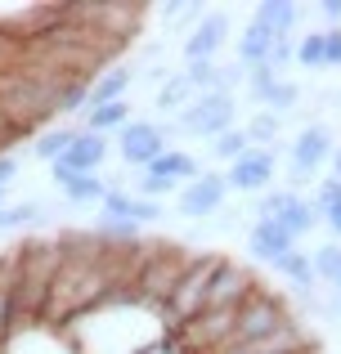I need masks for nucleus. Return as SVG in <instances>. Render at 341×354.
Wrapping results in <instances>:
<instances>
[{
    "instance_id": "obj_14",
    "label": "nucleus",
    "mask_w": 341,
    "mask_h": 354,
    "mask_svg": "<svg viewBox=\"0 0 341 354\" xmlns=\"http://www.w3.org/2000/svg\"><path fill=\"white\" fill-rule=\"evenodd\" d=\"M274 41H279V36H274V32H270L265 23H256V18H247V23H243V32L234 36L238 68H256V63H265V59H270V50H274Z\"/></svg>"
},
{
    "instance_id": "obj_12",
    "label": "nucleus",
    "mask_w": 341,
    "mask_h": 354,
    "mask_svg": "<svg viewBox=\"0 0 341 354\" xmlns=\"http://www.w3.org/2000/svg\"><path fill=\"white\" fill-rule=\"evenodd\" d=\"M225 45H229V9H207V14L189 27V36H184V63L216 59Z\"/></svg>"
},
{
    "instance_id": "obj_30",
    "label": "nucleus",
    "mask_w": 341,
    "mask_h": 354,
    "mask_svg": "<svg viewBox=\"0 0 341 354\" xmlns=\"http://www.w3.org/2000/svg\"><path fill=\"white\" fill-rule=\"evenodd\" d=\"M162 216H167V207H162V202H153V198H135V216H131V220H135L140 229H144V225H158Z\"/></svg>"
},
{
    "instance_id": "obj_1",
    "label": "nucleus",
    "mask_w": 341,
    "mask_h": 354,
    "mask_svg": "<svg viewBox=\"0 0 341 354\" xmlns=\"http://www.w3.org/2000/svg\"><path fill=\"white\" fill-rule=\"evenodd\" d=\"M198 251H180L175 242H144V256H140V269H135V296L140 305H149L153 314L171 301L175 283L184 278V269L193 265Z\"/></svg>"
},
{
    "instance_id": "obj_22",
    "label": "nucleus",
    "mask_w": 341,
    "mask_h": 354,
    "mask_svg": "<svg viewBox=\"0 0 341 354\" xmlns=\"http://www.w3.org/2000/svg\"><path fill=\"white\" fill-rule=\"evenodd\" d=\"M279 225H283L292 238L301 242V238H310V234H315V225H324V220H319V207H315V202H310L306 193H297V198H292L288 207H283Z\"/></svg>"
},
{
    "instance_id": "obj_2",
    "label": "nucleus",
    "mask_w": 341,
    "mask_h": 354,
    "mask_svg": "<svg viewBox=\"0 0 341 354\" xmlns=\"http://www.w3.org/2000/svg\"><path fill=\"white\" fill-rule=\"evenodd\" d=\"M220 260H225L220 251H198V256H193V265L184 269V278L175 283L171 301L158 310V319H162V332L180 328V323L198 319V314L207 310V292H211V278H216Z\"/></svg>"
},
{
    "instance_id": "obj_6",
    "label": "nucleus",
    "mask_w": 341,
    "mask_h": 354,
    "mask_svg": "<svg viewBox=\"0 0 341 354\" xmlns=\"http://www.w3.org/2000/svg\"><path fill=\"white\" fill-rule=\"evenodd\" d=\"M225 207H229L225 171H202L175 193V216H184V220H216Z\"/></svg>"
},
{
    "instance_id": "obj_8",
    "label": "nucleus",
    "mask_w": 341,
    "mask_h": 354,
    "mask_svg": "<svg viewBox=\"0 0 341 354\" xmlns=\"http://www.w3.org/2000/svg\"><path fill=\"white\" fill-rule=\"evenodd\" d=\"M225 180H229V193H270L274 180H279V157L270 148H247L238 162L225 166Z\"/></svg>"
},
{
    "instance_id": "obj_35",
    "label": "nucleus",
    "mask_w": 341,
    "mask_h": 354,
    "mask_svg": "<svg viewBox=\"0 0 341 354\" xmlns=\"http://www.w3.org/2000/svg\"><path fill=\"white\" fill-rule=\"evenodd\" d=\"M0 234H9V202L0 207Z\"/></svg>"
},
{
    "instance_id": "obj_19",
    "label": "nucleus",
    "mask_w": 341,
    "mask_h": 354,
    "mask_svg": "<svg viewBox=\"0 0 341 354\" xmlns=\"http://www.w3.org/2000/svg\"><path fill=\"white\" fill-rule=\"evenodd\" d=\"M274 269H279V278H283V283L292 287V292H301L306 301L315 296L319 278H315V265H310V251H301V247H297V251H288V256H283V260H279Z\"/></svg>"
},
{
    "instance_id": "obj_10",
    "label": "nucleus",
    "mask_w": 341,
    "mask_h": 354,
    "mask_svg": "<svg viewBox=\"0 0 341 354\" xmlns=\"http://www.w3.org/2000/svg\"><path fill=\"white\" fill-rule=\"evenodd\" d=\"M333 148H337L333 130H328L324 121H310V126H301L297 135L288 139V166H297V171H310V175H319L328 162H333Z\"/></svg>"
},
{
    "instance_id": "obj_29",
    "label": "nucleus",
    "mask_w": 341,
    "mask_h": 354,
    "mask_svg": "<svg viewBox=\"0 0 341 354\" xmlns=\"http://www.w3.org/2000/svg\"><path fill=\"white\" fill-rule=\"evenodd\" d=\"M50 220V207H45L41 198H27V202H9V234H18V229H36Z\"/></svg>"
},
{
    "instance_id": "obj_20",
    "label": "nucleus",
    "mask_w": 341,
    "mask_h": 354,
    "mask_svg": "<svg viewBox=\"0 0 341 354\" xmlns=\"http://www.w3.org/2000/svg\"><path fill=\"white\" fill-rule=\"evenodd\" d=\"M193 99H198V90L184 81V72H171V77L158 86V95H153V108H158L162 117H171V121H175V117L184 113V108L193 104Z\"/></svg>"
},
{
    "instance_id": "obj_18",
    "label": "nucleus",
    "mask_w": 341,
    "mask_h": 354,
    "mask_svg": "<svg viewBox=\"0 0 341 354\" xmlns=\"http://www.w3.org/2000/svg\"><path fill=\"white\" fill-rule=\"evenodd\" d=\"M301 14H306V9H301L297 0H261V5L252 9V18H256V23H265L274 36H297Z\"/></svg>"
},
{
    "instance_id": "obj_16",
    "label": "nucleus",
    "mask_w": 341,
    "mask_h": 354,
    "mask_svg": "<svg viewBox=\"0 0 341 354\" xmlns=\"http://www.w3.org/2000/svg\"><path fill=\"white\" fill-rule=\"evenodd\" d=\"M131 99H117V104H95L81 113V130H90V135H117V130L131 126Z\"/></svg>"
},
{
    "instance_id": "obj_9",
    "label": "nucleus",
    "mask_w": 341,
    "mask_h": 354,
    "mask_svg": "<svg viewBox=\"0 0 341 354\" xmlns=\"http://www.w3.org/2000/svg\"><path fill=\"white\" fill-rule=\"evenodd\" d=\"M261 287V278L252 274L247 265H238V260H220V269H216V278H211V292H207V310H229V314H238L243 310V301Z\"/></svg>"
},
{
    "instance_id": "obj_28",
    "label": "nucleus",
    "mask_w": 341,
    "mask_h": 354,
    "mask_svg": "<svg viewBox=\"0 0 341 354\" xmlns=\"http://www.w3.org/2000/svg\"><path fill=\"white\" fill-rule=\"evenodd\" d=\"M247 148H252L247 130H243V126H234V130H225V135H216V139H211V144H207V153L216 157V162H225V166H229V162H238V157H243Z\"/></svg>"
},
{
    "instance_id": "obj_21",
    "label": "nucleus",
    "mask_w": 341,
    "mask_h": 354,
    "mask_svg": "<svg viewBox=\"0 0 341 354\" xmlns=\"http://www.w3.org/2000/svg\"><path fill=\"white\" fill-rule=\"evenodd\" d=\"M310 202L319 207V220L328 225V234L341 242V184L333 180V175H319V184H315V193H310Z\"/></svg>"
},
{
    "instance_id": "obj_24",
    "label": "nucleus",
    "mask_w": 341,
    "mask_h": 354,
    "mask_svg": "<svg viewBox=\"0 0 341 354\" xmlns=\"http://www.w3.org/2000/svg\"><path fill=\"white\" fill-rule=\"evenodd\" d=\"M297 104H301V86H297L292 77H279V81H274V86L261 95V104H256V108H265V113H274V117L288 121L292 113H297Z\"/></svg>"
},
{
    "instance_id": "obj_27",
    "label": "nucleus",
    "mask_w": 341,
    "mask_h": 354,
    "mask_svg": "<svg viewBox=\"0 0 341 354\" xmlns=\"http://www.w3.org/2000/svg\"><path fill=\"white\" fill-rule=\"evenodd\" d=\"M108 189H113V184L99 180V175H77V180H72L68 189H59V193H63V202H72V207H99V202L108 198Z\"/></svg>"
},
{
    "instance_id": "obj_15",
    "label": "nucleus",
    "mask_w": 341,
    "mask_h": 354,
    "mask_svg": "<svg viewBox=\"0 0 341 354\" xmlns=\"http://www.w3.org/2000/svg\"><path fill=\"white\" fill-rule=\"evenodd\" d=\"M108 153H113L108 135H90V130H81V135L72 139V148L63 153V162H68V166H77L81 175H95L99 166L108 162Z\"/></svg>"
},
{
    "instance_id": "obj_13",
    "label": "nucleus",
    "mask_w": 341,
    "mask_h": 354,
    "mask_svg": "<svg viewBox=\"0 0 341 354\" xmlns=\"http://www.w3.org/2000/svg\"><path fill=\"white\" fill-rule=\"evenodd\" d=\"M247 251H252V260L279 265L288 251H297V238H292L279 220H252V229H247Z\"/></svg>"
},
{
    "instance_id": "obj_23",
    "label": "nucleus",
    "mask_w": 341,
    "mask_h": 354,
    "mask_svg": "<svg viewBox=\"0 0 341 354\" xmlns=\"http://www.w3.org/2000/svg\"><path fill=\"white\" fill-rule=\"evenodd\" d=\"M77 135H81V126H45L41 135L32 139V157H41L45 166L59 162V157L72 148V139H77Z\"/></svg>"
},
{
    "instance_id": "obj_25",
    "label": "nucleus",
    "mask_w": 341,
    "mask_h": 354,
    "mask_svg": "<svg viewBox=\"0 0 341 354\" xmlns=\"http://www.w3.org/2000/svg\"><path fill=\"white\" fill-rule=\"evenodd\" d=\"M297 68L301 72H324L328 68V27L297 36Z\"/></svg>"
},
{
    "instance_id": "obj_4",
    "label": "nucleus",
    "mask_w": 341,
    "mask_h": 354,
    "mask_svg": "<svg viewBox=\"0 0 341 354\" xmlns=\"http://www.w3.org/2000/svg\"><path fill=\"white\" fill-rule=\"evenodd\" d=\"M297 314H292V305L283 301L279 292H270V287H256L252 296L243 301V310L234 314V337L225 341V346H243V341H261L270 337V332H279L283 323H292Z\"/></svg>"
},
{
    "instance_id": "obj_7",
    "label": "nucleus",
    "mask_w": 341,
    "mask_h": 354,
    "mask_svg": "<svg viewBox=\"0 0 341 354\" xmlns=\"http://www.w3.org/2000/svg\"><path fill=\"white\" fill-rule=\"evenodd\" d=\"M113 148H117V157H122L126 166H135V171H149V166L171 148L167 121H144V117H135L126 130H117V144H113Z\"/></svg>"
},
{
    "instance_id": "obj_34",
    "label": "nucleus",
    "mask_w": 341,
    "mask_h": 354,
    "mask_svg": "<svg viewBox=\"0 0 341 354\" xmlns=\"http://www.w3.org/2000/svg\"><path fill=\"white\" fill-rule=\"evenodd\" d=\"M328 175H333V180L341 184V144L333 148V162H328Z\"/></svg>"
},
{
    "instance_id": "obj_17",
    "label": "nucleus",
    "mask_w": 341,
    "mask_h": 354,
    "mask_svg": "<svg viewBox=\"0 0 341 354\" xmlns=\"http://www.w3.org/2000/svg\"><path fill=\"white\" fill-rule=\"evenodd\" d=\"M135 86V68H126V63H113V68H104L95 81H90V108L95 104H117V99H126Z\"/></svg>"
},
{
    "instance_id": "obj_32",
    "label": "nucleus",
    "mask_w": 341,
    "mask_h": 354,
    "mask_svg": "<svg viewBox=\"0 0 341 354\" xmlns=\"http://www.w3.org/2000/svg\"><path fill=\"white\" fill-rule=\"evenodd\" d=\"M14 175H18V157L5 153V157H0V189H5V193H9V184H14Z\"/></svg>"
},
{
    "instance_id": "obj_11",
    "label": "nucleus",
    "mask_w": 341,
    "mask_h": 354,
    "mask_svg": "<svg viewBox=\"0 0 341 354\" xmlns=\"http://www.w3.org/2000/svg\"><path fill=\"white\" fill-rule=\"evenodd\" d=\"M216 354H319V341L306 332L301 319H292V323H283L279 332H270V337L243 341V346H220Z\"/></svg>"
},
{
    "instance_id": "obj_33",
    "label": "nucleus",
    "mask_w": 341,
    "mask_h": 354,
    "mask_svg": "<svg viewBox=\"0 0 341 354\" xmlns=\"http://www.w3.org/2000/svg\"><path fill=\"white\" fill-rule=\"evenodd\" d=\"M328 68H341V27L328 32Z\"/></svg>"
},
{
    "instance_id": "obj_3",
    "label": "nucleus",
    "mask_w": 341,
    "mask_h": 354,
    "mask_svg": "<svg viewBox=\"0 0 341 354\" xmlns=\"http://www.w3.org/2000/svg\"><path fill=\"white\" fill-rule=\"evenodd\" d=\"M238 126V99L234 95H198L189 108H184L175 121H167V135H189V139H202L211 144L216 135Z\"/></svg>"
},
{
    "instance_id": "obj_5",
    "label": "nucleus",
    "mask_w": 341,
    "mask_h": 354,
    "mask_svg": "<svg viewBox=\"0 0 341 354\" xmlns=\"http://www.w3.org/2000/svg\"><path fill=\"white\" fill-rule=\"evenodd\" d=\"M193 175H202V162H198V157L184 153V148H167V153H162L149 171L135 175V189L131 193H135V198L162 202V198H175V193H180Z\"/></svg>"
},
{
    "instance_id": "obj_31",
    "label": "nucleus",
    "mask_w": 341,
    "mask_h": 354,
    "mask_svg": "<svg viewBox=\"0 0 341 354\" xmlns=\"http://www.w3.org/2000/svg\"><path fill=\"white\" fill-rule=\"evenodd\" d=\"M315 14L324 18L328 32H333V27H341V0H324V5H315Z\"/></svg>"
},
{
    "instance_id": "obj_26",
    "label": "nucleus",
    "mask_w": 341,
    "mask_h": 354,
    "mask_svg": "<svg viewBox=\"0 0 341 354\" xmlns=\"http://www.w3.org/2000/svg\"><path fill=\"white\" fill-rule=\"evenodd\" d=\"M243 130H247V139H252V148H270V153H274V148H279V139H283V117L256 108V113L243 121Z\"/></svg>"
}]
</instances>
